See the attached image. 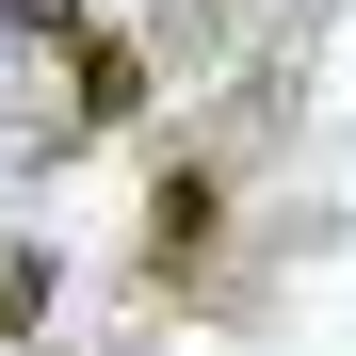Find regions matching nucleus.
Returning a JSON list of instances; mask_svg holds the SVG:
<instances>
[{
    "label": "nucleus",
    "instance_id": "obj_1",
    "mask_svg": "<svg viewBox=\"0 0 356 356\" xmlns=\"http://www.w3.org/2000/svg\"><path fill=\"white\" fill-rule=\"evenodd\" d=\"M227 243V162H162V195H146V243H130V275L146 291H178V275H195Z\"/></svg>",
    "mask_w": 356,
    "mask_h": 356
},
{
    "label": "nucleus",
    "instance_id": "obj_2",
    "mask_svg": "<svg viewBox=\"0 0 356 356\" xmlns=\"http://www.w3.org/2000/svg\"><path fill=\"white\" fill-rule=\"evenodd\" d=\"M146 113V49L130 33H65V130H130Z\"/></svg>",
    "mask_w": 356,
    "mask_h": 356
},
{
    "label": "nucleus",
    "instance_id": "obj_3",
    "mask_svg": "<svg viewBox=\"0 0 356 356\" xmlns=\"http://www.w3.org/2000/svg\"><path fill=\"white\" fill-rule=\"evenodd\" d=\"M33 324H49V259L0 243V340H33ZM33 356H49V340H33Z\"/></svg>",
    "mask_w": 356,
    "mask_h": 356
},
{
    "label": "nucleus",
    "instance_id": "obj_4",
    "mask_svg": "<svg viewBox=\"0 0 356 356\" xmlns=\"http://www.w3.org/2000/svg\"><path fill=\"white\" fill-rule=\"evenodd\" d=\"M17 33H81V0H17Z\"/></svg>",
    "mask_w": 356,
    "mask_h": 356
}]
</instances>
